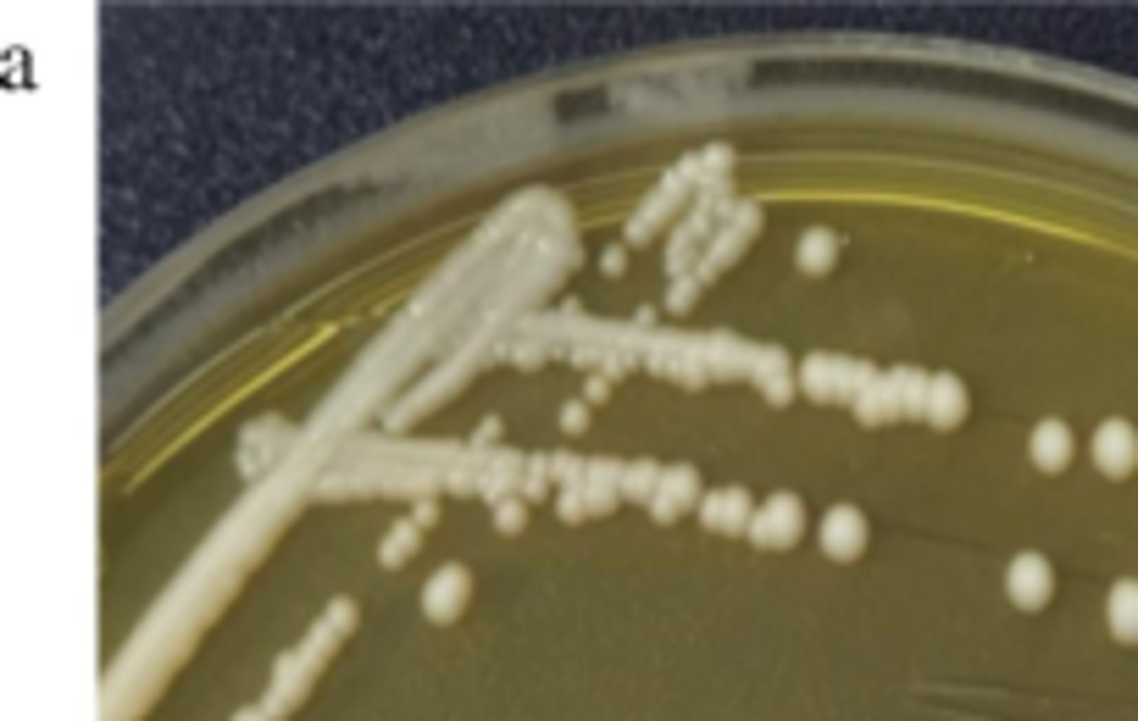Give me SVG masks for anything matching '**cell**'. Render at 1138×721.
I'll return each instance as SVG.
<instances>
[{"label":"cell","mask_w":1138,"mask_h":721,"mask_svg":"<svg viewBox=\"0 0 1138 721\" xmlns=\"http://www.w3.org/2000/svg\"><path fill=\"white\" fill-rule=\"evenodd\" d=\"M867 377H872L867 361H839V356H805L800 361V389L811 400H849L856 405Z\"/></svg>","instance_id":"obj_1"},{"label":"cell","mask_w":1138,"mask_h":721,"mask_svg":"<svg viewBox=\"0 0 1138 721\" xmlns=\"http://www.w3.org/2000/svg\"><path fill=\"white\" fill-rule=\"evenodd\" d=\"M805 533V500L800 494H772L767 505H755V522H750V544H762V550H789L800 544Z\"/></svg>","instance_id":"obj_2"},{"label":"cell","mask_w":1138,"mask_h":721,"mask_svg":"<svg viewBox=\"0 0 1138 721\" xmlns=\"http://www.w3.org/2000/svg\"><path fill=\"white\" fill-rule=\"evenodd\" d=\"M1056 594V566L1038 555V550H1022L1011 566H1006V600L1016 610H1045Z\"/></svg>","instance_id":"obj_3"},{"label":"cell","mask_w":1138,"mask_h":721,"mask_svg":"<svg viewBox=\"0 0 1138 721\" xmlns=\"http://www.w3.org/2000/svg\"><path fill=\"white\" fill-rule=\"evenodd\" d=\"M1088 455H1095V466H1100V477H1133L1138 472V433H1133V422H1122V416H1111V422H1100L1095 427V445H1088Z\"/></svg>","instance_id":"obj_4"},{"label":"cell","mask_w":1138,"mask_h":721,"mask_svg":"<svg viewBox=\"0 0 1138 721\" xmlns=\"http://www.w3.org/2000/svg\"><path fill=\"white\" fill-rule=\"evenodd\" d=\"M817 544L828 561H861L867 555V511L861 505H833L817 527Z\"/></svg>","instance_id":"obj_5"},{"label":"cell","mask_w":1138,"mask_h":721,"mask_svg":"<svg viewBox=\"0 0 1138 721\" xmlns=\"http://www.w3.org/2000/svg\"><path fill=\"white\" fill-rule=\"evenodd\" d=\"M466 600H472V571L466 566H439L429 583H422V616L439 621V628L466 610Z\"/></svg>","instance_id":"obj_6"},{"label":"cell","mask_w":1138,"mask_h":721,"mask_svg":"<svg viewBox=\"0 0 1138 721\" xmlns=\"http://www.w3.org/2000/svg\"><path fill=\"white\" fill-rule=\"evenodd\" d=\"M700 500H705L700 472H694L689 461H678V466H667V477H661V489H655V500H650V516L667 527V522H678L683 511H700Z\"/></svg>","instance_id":"obj_7"},{"label":"cell","mask_w":1138,"mask_h":721,"mask_svg":"<svg viewBox=\"0 0 1138 721\" xmlns=\"http://www.w3.org/2000/svg\"><path fill=\"white\" fill-rule=\"evenodd\" d=\"M750 377H755V389H762L772 405H789L794 389H800V366L789 361L783 345H767V350H755L750 356Z\"/></svg>","instance_id":"obj_8"},{"label":"cell","mask_w":1138,"mask_h":721,"mask_svg":"<svg viewBox=\"0 0 1138 721\" xmlns=\"http://www.w3.org/2000/svg\"><path fill=\"white\" fill-rule=\"evenodd\" d=\"M711 533H750V522H755V500L744 489H711L694 511Z\"/></svg>","instance_id":"obj_9"},{"label":"cell","mask_w":1138,"mask_h":721,"mask_svg":"<svg viewBox=\"0 0 1138 721\" xmlns=\"http://www.w3.org/2000/svg\"><path fill=\"white\" fill-rule=\"evenodd\" d=\"M967 411H972L967 383H961L956 372H933V389H928V411H922V422H928V427H938V433H950V427H961V422H967Z\"/></svg>","instance_id":"obj_10"},{"label":"cell","mask_w":1138,"mask_h":721,"mask_svg":"<svg viewBox=\"0 0 1138 721\" xmlns=\"http://www.w3.org/2000/svg\"><path fill=\"white\" fill-rule=\"evenodd\" d=\"M1027 455H1033V466L1038 472H1066L1072 466V455H1077V439H1072V427L1061 422V416H1045L1033 427V439H1027Z\"/></svg>","instance_id":"obj_11"},{"label":"cell","mask_w":1138,"mask_h":721,"mask_svg":"<svg viewBox=\"0 0 1138 721\" xmlns=\"http://www.w3.org/2000/svg\"><path fill=\"white\" fill-rule=\"evenodd\" d=\"M523 472H528V461L516 455V450H495V455H484V472H478V494H484L489 505L511 500V489H523Z\"/></svg>","instance_id":"obj_12"},{"label":"cell","mask_w":1138,"mask_h":721,"mask_svg":"<svg viewBox=\"0 0 1138 721\" xmlns=\"http://www.w3.org/2000/svg\"><path fill=\"white\" fill-rule=\"evenodd\" d=\"M306 678H311V660H306L301 649H295V655H283V660H278V683H272V694L261 699V710H267V716L278 721L283 710H290V705L301 699V688H306Z\"/></svg>","instance_id":"obj_13"},{"label":"cell","mask_w":1138,"mask_h":721,"mask_svg":"<svg viewBox=\"0 0 1138 721\" xmlns=\"http://www.w3.org/2000/svg\"><path fill=\"white\" fill-rule=\"evenodd\" d=\"M623 461H594L589 466V477H584V505H589V516H605V511H616V500H623Z\"/></svg>","instance_id":"obj_14"},{"label":"cell","mask_w":1138,"mask_h":721,"mask_svg":"<svg viewBox=\"0 0 1138 721\" xmlns=\"http://www.w3.org/2000/svg\"><path fill=\"white\" fill-rule=\"evenodd\" d=\"M856 416H861V427H883V422H894L899 416V400H894V383L872 366V377L861 383V395H856Z\"/></svg>","instance_id":"obj_15"},{"label":"cell","mask_w":1138,"mask_h":721,"mask_svg":"<svg viewBox=\"0 0 1138 721\" xmlns=\"http://www.w3.org/2000/svg\"><path fill=\"white\" fill-rule=\"evenodd\" d=\"M1105 628L1116 644H1138V583H1116L1105 600Z\"/></svg>","instance_id":"obj_16"},{"label":"cell","mask_w":1138,"mask_h":721,"mask_svg":"<svg viewBox=\"0 0 1138 721\" xmlns=\"http://www.w3.org/2000/svg\"><path fill=\"white\" fill-rule=\"evenodd\" d=\"M888 383H894L899 416H922V411H928V389H933V372H917V366H894V372H888Z\"/></svg>","instance_id":"obj_17"},{"label":"cell","mask_w":1138,"mask_h":721,"mask_svg":"<svg viewBox=\"0 0 1138 721\" xmlns=\"http://www.w3.org/2000/svg\"><path fill=\"white\" fill-rule=\"evenodd\" d=\"M794 261H800V272H811V278H822L833 261H839V233H828V228H811L800 239V250H794Z\"/></svg>","instance_id":"obj_18"},{"label":"cell","mask_w":1138,"mask_h":721,"mask_svg":"<svg viewBox=\"0 0 1138 721\" xmlns=\"http://www.w3.org/2000/svg\"><path fill=\"white\" fill-rule=\"evenodd\" d=\"M683 183H689L683 172H673L667 183H661V189H655V195H650V206H644V211L634 217V233H628V239H650V222H655L661 211H673V206L683 201Z\"/></svg>","instance_id":"obj_19"},{"label":"cell","mask_w":1138,"mask_h":721,"mask_svg":"<svg viewBox=\"0 0 1138 721\" xmlns=\"http://www.w3.org/2000/svg\"><path fill=\"white\" fill-rule=\"evenodd\" d=\"M417 533H422L417 522H395L389 533H384V550H378V561H384V566H406V561L422 550V544H417Z\"/></svg>","instance_id":"obj_20"},{"label":"cell","mask_w":1138,"mask_h":721,"mask_svg":"<svg viewBox=\"0 0 1138 721\" xmlns=\"http://www.w3.org/2000/svg\"><path fill=\"white\" fill-rule=\"evenodd\" d=\"M661 477H667V466H661V461H634V466H628V477H623V494L650 505V500H655V489H661Z\"/></svg>","instance_id":"obj_21"},{"label":"cell","mask_w":1138,"mask_h":721,"mask_svg":"<svg viewBox=\"0 0 1138 721\" xmlns=\"http://www.w3.org/2000/svg\"><path fill=\"white\" fill-rule=\"evenodd\" d=\"M550 484H555L550 455H534V461H528V472H523V489H516V494H523V500L534 505V500H545V494H550Z\"/></svg>","instance_id":"obj_22"},{"label":"cell","mask_w":1138,"mask_h":721,"mask_svg":"<svg viewBox=\"0 0 1138 721\" xmlns=\"http://www.w3.org/2000/svg\"><path fill=\"white\" fill-rule=\"evenodd\" d=\"M550 472H555V484H561V489H584L589 461H578V455H550Z\"/></svg>","instance_id":"obj_23"},{"label":"cell","mask_w":1138,"mask_h":721,"mask_svg":"<svg viewBox=\"0 0 1138 721\" xmlns=\"http://www.w3.org/2000/svg\"><path fill=\"white\" fill-rule=\"evenodd\" d=\"M523 522H528V500L523 494H511V500L495 505V527H500V533H523Z\"/></svg>","instance_id":"obj_24"},{"label":"cell","mask_w":1138,"mask_h":721,"mask_svg":"<svg viewBox=\"0 0 1138 721\" xmlns=\"http://www.w3.org/2000/svg\"><path fill=\"white\" fill-rule=\"evenodd\" d=\"M555 516H561V522H584V516H589L584 489H561V494H555Z\"/></svg>","instance_id":"obj_25"},{"label":"cell","mask_w":1138,"mask_h":721,"mask_svg":"<svg viewBox=\"0 0 1138 721\" xmlns=\"http://www.w3.org/2000/svg\"><path fill=\"white\" fill-rule=\"evenodd\" d=\"M561 427H566V433H584V427H589V405H584V400L561 405Z\"/></svg>","instance_id":"obj_26"},{"label":"cell","mask_w":1138,"mask_h":721,"mask_svg":"<svg viewBox=\"0 0 1138 721\" xmlns=\"http://www.w3.org/2000/svg\"><path fill=\"white\" fill-rule=\"evenodd\" d=\"M434 516H439V505H434V500H422V505H417V511H411V522H417V527H429V522H434Z\"/></svg>","instance_id":"obj_27"},{"label":"cell","mask_w":1138,"mask_h":721,"mask_svg":"<svg viewBox=\"0 0 1138 721\" xmlns=\"http://www.w3.org/2000/svg\"><path fill=\"white\" fill-rule=\"evenodd\" d=\"M495 439H500V422H495V416H489V422H484V427H478V439H472V445H495Z\"/></svg>","instance_id":"obj_28"},{"label":"cell","mask_w":1138,"mask_h":721,"mask_svg":"<svg viewBox=\"0 0 1138 721\" xmlns=\"http://www.w3.org/2000/svg\"><path fill=\"white\" fill-rule=\"evenodd\" d=\"M233 721H272V716H267V710H240Z\"/></svg>","instance_id":"obj_29"}]
</instances>
